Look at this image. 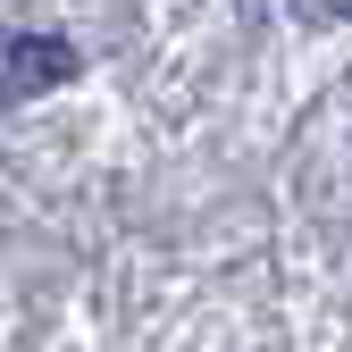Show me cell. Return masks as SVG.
I'll use <instances>...</instances> for the list:
<instances>
[{
    "label": "cell",
    "mask_w": 352,
    "mask_h": 352,
    "mask_svg": "<svg viewBox=\"0 0 352 352\" xmlns=\"http://www.w3.org/2000/svg\"><path fill=\"white\" fill-rule=\"evenodd\" d=\"M327 9H336V17H352V0H327Z\"/></svg>",
    "instance_id": "obj_2"
},
{
    "label": "cell",
    "mask_w": 352,
    "mask_h": 352,
    "mask_svg": "<svg viewBox=\"0 0 352 352\" xmlns=\"http://www.w3.org/2000/svg\"><path fill=\"white\" fill-rule=\"evenodd\" d=\"M76 76V51H67V42L51 34V42H42V34H17L9 42V76H0V93H42V84H67Z\"/></svg>",
    "instance_id": "obj_1"
}]
</instances>
